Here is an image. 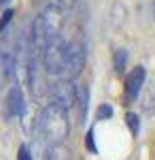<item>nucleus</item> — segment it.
I'll use <instances>...</instances> for the list:
<instances>
[{"label": "nucleus", "instance_id": "obj_13", "mask_svg": "<svg viewBox=\"0 0 155 160\" xmlns=\"http://www.w3.org/2000/svg\"><path fill=\"white\" fill-rule=\"evenodd\" d=\"M113 115V109H110V105H100L98 111H96V118L98 120H108Z\"/></svg>", "mask_w": 155, "mask_h": 160}, {"label": "nucleus", "instance_id": "obj_10", "mask_svg": "<svg viewBox=\"0 0 155 160\" xmlns=\"http://www.w3.org/2000/svg\"><path fill=\"white\" fill-rule=\"evenodd\" d=\"M125 62H128V51L117 49L115 56H113V68H115V73H123L125 71Z\"/></svg>", "mask_w": 155, "mask_h": 160}, {"label": "nucleus", "instance_id": "obj_14", "mask_svg": "<svg viewBox=\"0 0 155 160\" xmlns=\"http://www.w3.org/2000/svg\"><path fill=\"white\" fill-rule=\"evenodd\" d=\"M17 160H34V158H32V152H30V148H28V145H21V148H19Z\"/></svg>", "mask_w": 155, "mask_h": 160}, {"label": "nucleus", "instance_id": "obj_16", "mask_svg": "<svg viewBox=\"0 0 155 160\" xmlns=\"http://www.w3.org/2000/svg\"><path fill=\"white\" fill-rule=\"evenodd\" d=\"M9 2H11V0H0V9H4V7H7Z\"/></svg>", "mask_w": 155, "mask_h": 160}, {"label": "nucleus", "instance_id": "obj_2", "mask_svg": "<svg viewBox=\"0 0 155 160\" xmlns=\"http://www.w3.org/2000/svg\"><path fill=\"white\" fill-rule=\"evenodd\" d=\"M66 60H68V43L64 38H55L47 45L43 53L40 66L47 75L53 77H64L66 75Z\"/></svg>", "mask_w": 155, "mask_h": 160}, {"label": "nucleus", "instance_id": "obj_9", "mask_svg": "<svg viewBox=\"0 0 155 160\" xmlns=\"http://www.w3.org/2000/svg\"><path fill=\"white\" fill-rule=\"evenodd\" d=\"M153 109H155V86L151 83V86H147V90L143 94V111L151 113Z\"/></svg>", "mask_w": 155, "mask_h": 160}, {"label": "nucleus", "instance_id": "obj_11", "mask_svg": "<svg viewBox=\"0 0 155 160\" xmlns=\"http://www.w3.org/2000/svg\"><path fill=\"white\" fill-rule=\"evenodd\" d=\"M125 122H128V128H130L132 135H138V130H140V118L130 111V113L125 115Z\"/></svg>", "mask_w": 155, "mask_h": 160}, {"label": "nucleus", "instance_id": "obj_7", "mask_svg": "<svg viewBox=\"0 0 155 160\" xmlns=\"http://www.w3.org/2000/svg\"><path fill=\"white\" fill-rule=\"evenodd\" d=\"M21 111H24V96H21V88L15 83L7 94V115L15 118V115H21Z\"/></svg>", "mask_w": 155, "mask_h": 160}, {"label": "nucleus", "instance_id": "obj_4", "mask_svg": "<svg viewBox=\"0 0 155 160\" xmlns=\"http://www.w3.org/2000/svg\"><path fill=\"white\" fill-rule=\"evenodd\" d=\"M43 17V24H45V30H47V38L49 43L55 41V38H62V26H64V15H62V9L58 4H47L45 11L40 13Z\"/></svg>", "mask_w": 155, "mask_h": 160}, {"label": "nucleus", "instance_id": "obj_17", "mask_svg": "<svg viewBox=\"0 0 155 160\" xmlns=\"http://www.w3.org/2000/svg\"><path fill=\"white\" fill-rule=\"evenodd\" d=\"M153 19H155V0H153Z\"/></svg>", "mask_w": 155, "mask_h": 160}, {"label": "nucleus", "instance_id": "obj_12", "mask_svg": "<svg viewBox=\"0 0 155 160\" xmlns=\"http://www.w3.org/2000/svg\"><path fill=\"white\" fill-rule=\"evenodd\" d=\"M15 15V11L13 9H4V13H2V17H0V34L4 32V28L11 24V17Z\"/></svg>", "mask_w": 155, "mask_h": 160}, {"label": "nucleus", "instance_id": "obj_1", "mask_svg": "<svg viewBox=\"0 0 155 160\" xmlns=\"http://www.w3.org/2000/svg\"><path fill=\"white\" fill-rule=\"evenodd\" d=\"M34 130L47 145H60V143H64L68 132H70L68 111L58 107V105H53V102H49L47 107L40 111Z\"/></svg>", "mask_w": 155, "mask_h": 160}, {"label": "nucleus", "instance_id": "obj_8", "mask_svg": "<svg viewBox=\"0 0 155 160\" xmlns=\"http://www.w3.org/2000/svg\"><path fill=\"white\" fill-rule=\"evenodd\" d=\"M77 107H79V120L85 122L87 120V111H89V90L87 88H79V94H77Z\"/></svg>", "mask_w": 155, "mask_h": 160}, {"label": "nucleus", "instance_id": "obj_15", "mask_svg": "<svg viewBox=\"0 0 155 160\" xmlns=\"http://www.w3.org/2000/svg\"><path fill=\"white\" fill-rule=\"evenodd\" d=\"M60 2H62V7H66V9H72L77 0H60Z\"/></svg>", "mask_w": 155, "mask_h": 160}, {"label": "nucleus", "instance_id": "obj_5", "mask_svg": "<svg viewBox=\"0 0 155 160\" xmlns=\"http://www.w3.org/2000/svg\"><path fill=\"white\" fill-rule=\"evenodd\" d=\"M83 66H85V45L79 38H74L68 43V60H66V75L64 77H68V79L79 77Z\"/></svg>", "mask_w": 155, "mask_h": 160}, {"label": "nucleus", "instance_id": "obj_6", "mask_svg": "<svg viewBox=\"0 0 155 160\" xmlns=\"http://www.w3.org/2000/svg\"><path fill=\"white\" fill-rule=\"evenodd\" d=\"M144 81H147V71L144 66H134L130 75L125 77V90H123V98L130 105L140 96V92L144 90Z\"/></svg>", "mask_w": 155, "mask_h": 160}, {"label": "nucleus", "instance_id": "obj_3", "mask_svg": "<svg viewBox=\"0 0 155 160\" xmlns=\"http://www.w3.org/2000/svg\"><path fill=\"white\" fill-rule=\"evenodd\" d=\"M77 94H79V88L74 86L72 79H68V77H58L49 86V98H51V102L66 111L77 105Z\"/></svg>", "mask_w": 155, "mask_h": 160}]
</instances>
